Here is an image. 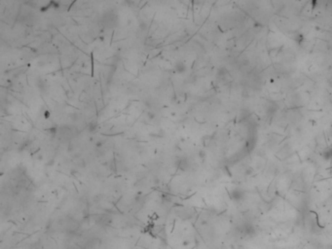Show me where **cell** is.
Listing matches in <instances>:
<instances>
[{
  "label": "cell",
  "instance_id": "8992f818",
  "mask_svg": "<svg viewBox=\"0 0 332 249\" xmlns=\"http://www.w3.org/2000/svg\"><path fill=\"white\" fill-rule=\"evenodd\" d=\"M155 117H156V115H155L153 112H150V111H149V112L147 113V118H148V119L153 120V119H155Z\"/></svg>",
  "mask_w": 332,
  "mask_h": 249
},
{
  "label": "cell",
  "instance_id": "3957f363",
  "mask_svg": "<svg viewBox=\"0 0 332 249\" xmlns=\"http://www.w3.org/2000/svg\"><path fill=\"white\" fill-rule=\"evenodd\" d=\"M98 128V123L95 121L91 122V123L88 125V126H87L88 130H89L90 132H92V133H95V132H97Z\"/></svg>",
  "mask_w": 332,
  "mask_h": 249
},
{
  "label": "cell",
  "instance_id": "52a82bcc",
  "mask_svg": "<svg viewBox=\"0 0 332 249\" xmlns=\"http://www.w3.org/2000/svg\"><path fill=\"white\" fill-rule=\"evenodd\" d=\"M44 118H45V119H49V118H50V111L49 110H45V112H44Z\"/></svg>",
  "mask_w": 332,
  "mask_h": 249
},
{
  "label": "cell",
  "instance_id": "6da1fadb",
  "mask_svg": "<svg viewBox=\"0 0 332 249\" xmlns=\"http://www.w3.org/2000/svg\"><path fill=\"white\" fill-rule=\"evenodd\" d=\"M174 70H176V73L178 74H182L184 73L186 71V65L185 63L181 62V60H178V62H176V64H174Z\"/></svg>",
  "mask_w": 332,
  "mask_h": 249
},
{
  "label": "cell",
  "instance_id": "7a4b0ae2",
  "mask_svg": "<svg viewBox=\"0 0 332 249\" xmlns=\"http://www.w3.org/2000/svg\"><path fill=\"white\" fill-rule=\"evenodd\" d=\"M322 158L325 161H330L332 159V148H327L322 152Z\"/></svg>",
  "mask_w": 332,
  "mask_h": 249
},
{
  "label": "cell",
  "instance_id": "5b68a950",
  "mask_svg": "<svg viewBox=\"0 0 332 249\" xmlns=\"http://www.w3.org/2000/svg\"><path fill=\"white\" fill-rule=\"evenodd\" d=\"M39 82H40V83H39L38 86H37L38 89H39V91H42V93H44V91H46L48 90V84H47V83L44 80H40Z\"/></svg>",
  "mask_w": 332,
  "mask_h": 249
},
{
  "label": "cell",
  "instance_id": "277c9868",
  "mask_svg": "<svg viewBox=\"0 0 332 249\" xmlns=\"http://www.w3.org/2000/svg\"><path fill=\"white\" fill-rule=\"evenodd\" d=\"M242 195H243L242 192L240 191V190H237V189L234 190L232 193H231V196H232V199L235 200H241Z\"/></svg>",
  "mask_w": 332,
  "mask_h": 249
}]
</instances>
